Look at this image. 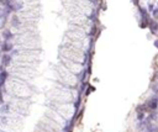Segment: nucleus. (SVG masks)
<instances>
[{
	"instance_id": "obj_1",
	"label": "nucleus",
	"mask_w": 158,
	"mask_h": 132,
	"mask_svg": "<svg viewBox=\"0 0 158 132\" xmlns=\"http://www.w3.org/2000/svg\"><path fill=\"white\" fill-rule=\"evenodd\" d=\"M59 61L62 62V67H64L67 70H69L72 74H74V75H79V73H82L80 72V64L79 63H75V62H72V61H68L67 58H64V57H59Z\"/></svg>"
},
{
	"instance_id": "obj_2",
	"label": "nucleus",
	"mask_w": 158,
	"mask_h": 132,
	"mask_svg": "<svg viewBox=\"0 0 158 132\" xmlns=\"http://www.w3.org/2000/svg\"><path fill=\"white\" fill-rule=\"evenodd\" d=\"M10 24H11V26H14V27H16V28L21 27V20H20V17H19L17 15H14V16L11 17Z\"/></svg>"
},
{
	"instance_id": "obj_3",
	"label": "nucleus",
	"mask_w": 158,
	"mask_h": 132,
	"mask_svg": "<svg viewBox=\"0 0 158 132\" xmlns=\"http://www.w3.org/2000/svg\"><path fill=\"white\" fill-rule=\"evenodd\" d=\"M147 106H148V109H152V110H154V109H157V106H158V98H152V99H149L148 101H147Z\"/></svg>"
},
{
	"instance_id": "obj_4",
	"label": "nucleus",
	"mask_w": 158,
	"mask_h": 132,
	"mask_svg": "<svg viewBox=\"0 0 158 132\" xmlns=\"http://www.w3.org/2000/svg\"><path fill=\"white\" fill-rule=\"evenodd\" d=\"M10 62H11V56L10 54H3V57H1V66H3V68L10 66Z\"/></svg>"
},
{
	"instance_id": "obj_5",
	"label": "nucleus",
	"mask_w": 158,
	"mask_h": 132,
	"mask_svg": "<svg viewBox=\"0 0 158 132\" xmlns=\"http://www.w3.org/2000/svg\"><path fill=\"white\" fill-rule=\"evenodd\" d=\"M3 37H4L5 41H8V40H11V38H12L14 35H12V32H11L10 30H4V31H3Z\"/></svg>"
},
{
	"instance_id": "obj_6",
	"label": "nucleus",
	"mask_w": 158,
	"mask_h": 132,
	"mask_svg": "<svg viewBox=\"0 0 158 132\" xmlns=\"http://www.w3.org/2000/svg\"><path fill=\"white\" fill-rule=\"evenodd\" d=\"M0 77H1V83H0V85H1V88H5V80L8 78V73L5 72V69H1V74H0Z\"/></svg>"
},
{
	"instance_id": "obj_7",
	"label": "nucleus",
	"mask_w": 158,
	"mask_h": 132,
	"mask_svg": "<svg viewBox=\"0 0 158 132\" xmlns=\"http://www.w3.org/2000/svg\"><path fill=\"white\" fill-rule=\"evenodd\" d=\"M12 49V45L11 43H8V42H4L1 45V51L3 52H10Z\"/></svg>"
},
{
	"instance_id": "obj_8",
	"label": "nucleus",
	"mask_w": 158,
	"mask_h": 132,
	"mask_svg": "<svg viewBox=\"0 0 158 132\" xmlns=\"http://www.w3.org/2000/svg\"><path fill=\"white\" fill-rule=\"evenodd\" d=\"M147 132H158V126L157 125H149V126H147Z\"/></svg>"
},
{
	"instance_id": "obj_9",
	"label": "nucleus",
	"mask_w": 158,
	"mask_h": 132,
	"mask_svg": "<svg viewBox=\"0 0 158 132\" xmlns=\"http://www.w3.org/2000/svg\"><path fill=\"white\" fill-rule=\"evenodd\" d=\"M147 122H148V121H141L140 123L137 125V128H138V130H142V128H145V127H146V123H147Z\"/></svg>"
},
{
	"instance_id": "obj_10",
	"label": "nucleus",
	"mask_w": 158,
	"mask_h": 132,
	"mask_svg": "<svg viewBox=\"0 0 158 132\" xmlns=\"http://www.w3.org/2000/svg\"><path fill=\"white\" fill-rule=\"evenodd\" d=\"M143 117H145V114H143V112H137V120L142 121V120H143Z\"/></svg>"
},
{
	"instance_id": "obj_11",
	"label": "nucleus",
	"mask_w": 158,
	"mask_h": 132,
	"mask_svg": "<svg viewBox=\"0 0 158 132\" xmlns=\"http://www.w3.org/2000/svg\"><path fill=\"white\" fill-rule=\"evenodd\" d=\"M147 9H148V11H152V12H153V11H154V9H153V4H151V3H149Z\"/></svg>"
},
{
	"instance_id": "obj_12",
	"label": "nucleus",
	"mask_w": 158,
	"mask_h": 132,
	"mask_svg": "<svg viewBox=\"0 0 158 132\" xmlns=\"http://www.w3.org/2000/svg\"><path fill=\"white\" fill-rule=\"evenodd\" d=\"M153 17H158V8L157 9H154V11H153Z\"/></svg>"
},
{
	"instance_id": "obj_13",
	"label": "nucleus",
	"mask_w": 158,
	"mask_h": 132,
	"mask_svg": "<svg viewBox=\"0 0 158 132\" xmlns=\"http://www.w3.org/2000/svg\"><path fill=\"white\" fill-rule=\"evenodd\" d=\"M154 46L158 48V40H157V41H154Z\"/></svg>"
},
{
	"instance_id": "obj_14",
	"label": "nucleus",
	"mask_w": 158,
	"mask_h": 132,
	"mask_svg": "<svg viewBox=\"0 0 158 132\" xmlns=\"http://www.w3.org/2000/svg\"><path fill=\"white\" fill-rule=\"evenodd\" d=\"M1 132H5V131H1Z\"/></svg>"
}]
</instances>
